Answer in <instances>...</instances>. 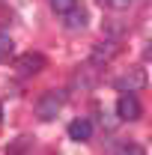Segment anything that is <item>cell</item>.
Listing matches in <instances>:
<instances>
[{
  "label": "cell",
  "mask_w": 152,
  "mask_h": 155,
  "mask_svg": "<svg viewBox=\"0 0 152 155\" xmlns=\"http://www.w3.org/2000/svg\"><path fill=\"white\" fill-rule=\"evenodd\" d=\"M66 90H48L45 96H39L36 101V116L42 119V122H51V119H57L60 110L66 107Z\"/></svg>",
  "instance_id": "obj_1"
},
{
  "label": "cell",
  "mask_w": 152,
  "mask_h": 155,
  "mask_svg": "<svg viewBox=\"0 0 152 155\" xmlns=\"http://www.w3.org/2000/svg\"><path fill=\"white\" fill-rule=\"evenodd\" d=\"M116 114H119V119H125V122H134V119H140L143 107H140V101L131 93H122L119 101H116Z\"/></svg>",
  "instance_id": "obj_2"
},
{
  "label": "cell",
  "mask_w": 152,
  "mask_h": 155,
  "mask_svg": "<svg viewBox=\"0 0 152 155\" xmlns=\"http://www.w3.org/2000/svg\"><path fill=\"white\" fill-rule=\"evenodd\" d=\"M45 69V57L42 54H24L21 60H15V72L18 78H33Z\"/></svg>",
  "instance_id": "obj_3"
},
{
  "label": "cell",
  "mask_w": 152,
  "mask_h": 155,
  "mask_svg": "<svg viewBox=\"0 0 152 155\" xmlns=\"http://www.w3.org/2000/svg\"><path fill=\"white\" fill-rule=\"evenodd\" d=\"M116 54H119V42H116V39H107V42H98L93 48L90 63H93V66H104V63H111Z\"/></svg>",
  "instance_id": "obj_4"
},
{
  "label": "cell",
  "mask_w": 152,
  "mask_h": 155,
  "mask_svg": "<svg viewBox=\"0 0 152 155\" xmlns=\"http://www.w3.org/2000/svg\"><path fill=\"white\" fill-rule=\"evenodd\" d=\"M146 84V75H143V69H128L125 75H119L116 78V90H122V93H131V90H140Z\"/></svg>",
  "instance_id": "obj_5"
},
{
  "label": "cell",
  "mask_w": 152,
  "mask_h": 155,
  "mask_svg": "<svg viewBox=\"0 0 152 155\" xmlns=\"http://www.w3.org/2000/svg\"><path fill=\"white\" fill-rule=\"evenodd\" d=\"M69 137L78 140V143L90 140V137H93V122H90V119H72V122H69Z\"/></svg>",
  "instance_id": "obj_6"
},
{
  "label": "cell",
  "mask_w": 152,
  "mask_h": 155,
  "mask_svg": "<svg viewBox=\"0 0 152 155\" xmlns=\"http://www.w3.org/2000/svg\"><path fill=\"white\" fill-rule=\"evenodd\" d=\"M87 21H90V15H87V9L78 3L72 12H66L63 15V24L69 27V30H81V27H87Z\"/></svg>",
  "instance_id": "obj_7"
},
{
  "label": "cell",
  "mask_w": 152,
  "mask_h": 155,
  "mask_svg": "<svg viewBox=\"0 0 152 155\" xmlns=\"http://www.w3.org/2000/svg\"><path fill=\"white\" fill-rule=\"evenodd\" d=\"M12 54H15V42L6 30H0V63H9Z\"/></svg>",
  "instance_id": "obj_8"
},
{
  "label": "cell",
  "mask_w": 152,
  "mask_h": 155,
  "mask_svg": "<svg viewBox=\"0 0 152 155\" xmlns=\"http://www.w3.org/2000/svg\"><path fill=\"white\" fill-rule=\"evenodd\" d=\"M27 146H30V137L24 134V137H18L15 143L6 146V155H24V152H27Z\"/></svg>",
  "instance_id": "obj_9"
},
{
  "label": "cell",
  "mask_w": 152,
  "mask_h": 155,
  "mask_svg": "<svg viewBox=\"0 0 152 155\" xmlns=\"http://www.w3.org/2000/svg\"><path fill=\"white\" fill-rule=\"evenodd\" d=\"M78 6V0H51V9H54V12H57L60 18H63V15H66V12H72V9H75Z\"/></svg>",
  "instance_id": "obj_10"
},
{
  "label": "cell",
  "mask_w": 152,
  "mask_h": 155,
  "mask_svg": "<svg viewBox=\"0 0 152 155\" xmlns=\"http://www.w3.org/2000/svg\"><path fill=\"white\" fill-rule=\"evenodd\" d=\"M116 155H143V149L137 146V143H125V146H119Z\"/></svg>",
  "instance_id": "obj_11"
},
{
  "label": "cell",
  "mask_w": 152,
  "mask_h": 155,
  "mask_svg": "<svg viewBox=\"0 0 152 155\" xmlns=\"http://www.w3.org/2000/svg\"><path fill=\"white\" fill-rule=\"evenodd\" d=\"M104 3H107L111 9H128V3H131V0H104Z\"/></svg>",
  "instance_id": "obj_12"
},
{
  "label": "cell",
  "mask_w": 152,
  "mask_h": 155,
  "mask_svg": "<svg viewBox=\"0 0 152 155\" xmlns=\"http://www.w3.org/2000/svg\"><path fill=\"white\" fill-rule=\"evenodd\" d=\"M6 24H9V12H6V9H0V30H3Z\"/></svg>",
  "instance_id": "obj_13"
},
{
  "label": "cell",
  "mask_w": 152,
  "mask_h": 155,
  "mask_svg": "<svg viewBox=\"0 0 152 155\" xmlns=\"http://www.w3.org/2000/svg\"><path fill=\"white\" fill-rule=\"evenodd\" d=\"M146 60H152V45H149V48H146Z\"/></svg>",
  "instance_id": "obj_14"
},
{
  "label": "cell",
  "mask_w": 152,
  "mask_h": 155,
  "mask_svg": "<svg viewBox=\"0 0 152 155\" xmlns=\"http://www.w3.org/2000/svg\"><path fill=\"white\" fill-rule=\"evenodd\" d=\"M0 119H3V107H0Z\"/></svg>",
  "instance_id": "obj_15"
}]
</instances>
